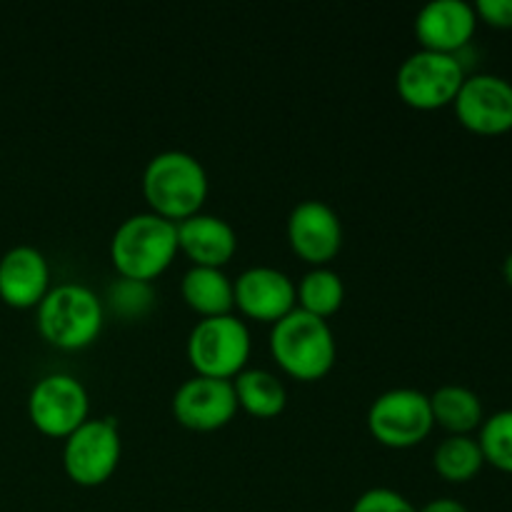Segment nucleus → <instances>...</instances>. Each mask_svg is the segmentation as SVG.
<instances>
[{
    "instance_id": "nucleus-1",
    "label": "nucleus",
    "mask_w": 512,
    "mask_h": 512,
    "mask_svg": "<svg viewBox=\"0 0 512 512\" xmlns=\"http://www.w3.org/2000/svg\"><path fill=\"white\" fill-rule=\"evenodd\" d=\"M143 193L153 213L180 223L203 208L208 173L195 155L185 150H163L145 165Z\"/></svg>"
},
{
    "instance_id": "nucleus-2",
    "label": "nucleus",
    "mask_w": 512,
    "mask_h": 512,
    "mask_svg": "<svg viewBox=\"0 0 512 512\" xmlns=\"http://www.w3.org/2000/svg\"><path fill=\"white\" fill-rule=\"evenodd\" d=\"M178 253V225L158 213H135L115 228L110 258L123 278L153 280Z\"/></svg>"
},
{
    "instance_id": "nucleus-3",
    "label": "nucleus",
    "mask_w": 512,
    "mask_h": 512,
    "mask_svg": "<svg viewBox=\"0 0 512 512\" xmlns=\"http://www.w3.org/2000/svg\"><path fill=\"white\" fill-rule=\"evenodd\" d=\"M270 350L290 375L300 380H318L335 363L333 328L320 315L293 308L273 323Z\"/></svg>"
},
{
    "instance_id": "nucleus-4",
    "label": "nucleus",
    "mask_w": 512,
    "mask_h": 512,
    "mask_svg": "<svg viewBox=\"0 0 512 512\" xmlns=\"http://www.w3.org/2000/svg\"><path fill=\"white\" fill-rule=\"evenodd\" d=\"M105 308L85 283H60L38 303V330L50 345L78 350L93 343L103 330Z\"/></svg>"
},
{
    "instance_id": "nucleus-5",
    "label": "nucleus",
    "mask_w": 512,
    "mask_h": 512,
    "mask_svg": "<svg viewBox=\"0 0 512 512\" xmlns=\"http://www.w3.org/2000/svg\"><path fill=\"white\" fill-rule=\"evenodd\" d=\"M248 355V325L230 313L198 320L188 335V360L198 375L230 380L245 370Z\"/></svg>"
},
{
    "instance_id": "nucleus-6",
    "label": "nucleus",
    "mask_w": 512,
    "mask_h": 512,
    "mask_svg": "<svg viewBox=\"0 0 512 512\" xmlns=\"http://www.w3.org/2000/svg\"><path fill=\"white\" fill-rule=\"evenodd\" d=\"M465 80V65L458 55L415 50L400 63L395 85L400 98L420 110H435L450 105Z\"/></svg>"
},
{
    "instance_id": "nucleus-7",
    "label": "nucleus",
    "mask_w": 512,
    "mask_h": 512,
    "mask_svg": "<svg viewBox=\"0 0 512 512\" xmlns=\"http://www.w3.org/2000/svg\"><path fill=\"white\" fill-rule=\"evenodd\" d=\"M433 423L430 395L415 388L385 390L368 410L370 433L390 448H408L420 443L433 430Z\"/></svg>"
},
{
    "instance_id": "nucleus-8",
    "label": "nucleus",
    "mask_w": 512,
    "mask_h": 512,
    "mask_svg": "<svg viewBox=\"0 0 512 512\" xmlns=\"http://www.w3.org/2000/svg\"><path fill=\"white\" fill-rule=\"evenodd\" d=\"M120 433L113 418L85 420L65 438L63 465L78 485H100L115 473L120 460Z\"/></svg>"
},
{
    "instance_id": "nucleus-9",
    "label": "nucleus",
    "mask_w": 512,
    "mask_h": 512,
    "mask_svg": "<svg viewBox=\"0 0 512 512\" xmlns=\"http://www.w3.org/2000/svg\"><path fill=\"white\" fill-rule=\"evenodd\" d=\"M88 390L68 373H50L33 385L28 413L35 428L53 438H68L88 420Z\"/></svg>"
},
{
    "instance_id": "nucleus-10",
    "label": "nucleus",
    "mask_w": 512,
    "mask_h": 512,
    "mask_svg": "<svg viewBox=\"0 0 512 512\" xmlns=\"http://www.w3.org/2000/svg\"><path fill=\"white\" fill-rule=\"evenodd\" d=\"M453 105L460 123L473 133L503 135L512 130V83L500 75H465Z\"/></svg>"
},
{
    "instance_id": "nucleus-11",
    "label": "nucleus",
    "mask_w": 512,
    "mask_h": 512,
    "mask_svg": "<svg viewBox=\"0 0 512 512\" xmlns=\"http://www.w3.org/2000/svg\"><path fill=\"white\" fill-rule=\"evenodd\" d=\"M238 410L233 380L195 375L180 383L173 395V413L185 428L215 430L233 420Z\"/></svg>"
},
{
    "instance_id": "nucleus-12",
    "label": "nucleus",
    "mask_w": 512,
    "mask_h": 512,
    "mask_svg": "<svg viewBox=\"0 0 512 512\" xmlns=\"http://www.w3.org/2000/svg\"><path fill=\"white\" fill-rule=\"evenodd\" d=\"M288 240L300 258L323 265L343 245V223L323 200H303L288 215Z\"/></svg>"
},
{
    "instance_id": "nucleus-13",
    "label": "nucleus",
    "mask_w": 512,
    "mask_h": 512,
    "mask_svg": "<svg viewBox=\"0 0 512 512\" xmlns=\"http://www.w3.org/2000/svg\"><path fill=\"white\" fill-rule=\"evenodd\" d=\"M478 15L465 0H430L415 15V35L425 50L458 55L475 35Z\"/></svg>"
},
{
    "instance_id": "nucleus-14",
    "label": "nucleus",
    "mask_w": 512,
    "mask_h": 512,
    "mask_svg": "<svg viewBox=\"0 0 512 512\" xmlns=\"http://www.w3.org/2000/svg\"><path fill=\"white\" fill-rule=\"evenodd\" d=\"M235 288V305L255 320H280L295 308V283L273 265H253L243 270Z\"/></svg>"
},
{
    "instance_id": "nucleus-15",
    "label": "nucleus",
    "mask_w": 512,
    "mask_h": 512,
    "mask_svg": "<svg viewBox=\"0 0 512 512\" xmlns=\"http://www.w3.org/2000/svg\"><path fill=\"white\" fill-rule=\"evenodd\" d=\"M50 290V265L33 245H15L0 258V298L13 308H33Z\"/></svg>"
},
{
    "instance_id": "nucleus-16",
    "label": "nucleus",
    "mask_w": 512,
    "mask_h": 512,
    "mask_svg": "<svg viewBox=\"0 0 512 512\" xmlns=\"http://www.w3.org/2000/svg\"><path fill=\"white\" fill-rule=\"evenodd\" d=\"M175 225H178V248L190 255L193 265L223 268L238 250L235 228L220 215L195 213Z\"/></svg>"
},
{
    "instance_id": "nucleus-17",
    "label": "nucleus",
    "mask_w": 512,
    "mask_h": 512,
    "mask_svg": "<svg viewBox=\"0 0 512 512\" xmlns=\"http://www.w3.org/2000/svg\"><path fill=\"white\" fill-rule=\"evenodd\" d=\"M185 303L193 310L203 313L205 318L210 315H225L235 305V288L233 280L223 273V268H208V265H193L183 275Z\"/></svg>"
},
{
    "instance_id": "nucleus-18",
    "label": "nucleus",
    "mask_w": 512,
    "mask_h": 512,
    "mask_svg": "<svg viewBox=\"0 0 512 512\" xmlns=\"http://www.w3.org/2000/svg\"><path fill=\"white\" fill-rule=\"evenodd\" d=\"M433 420H438L450 435H470L483 425V403L478 393L465 385H440L430 395Z\"/></svg>"
},
{
    "instance_id": "nucleus-19",
    "label": "nucleus",
    "mask_w": 512,
    "mask_h": 512,
    "mask_svg": "<svg viewBox=\"0 0 512 512\" xmlns=\"http://www.w3.org/2000/svg\"><path fill=\"white\" fill-rule=\"evenodd\" d=\"M233 388L238 405H243L248 413L258 415V418H273V415L283 413L285 403H288V390L280 383L278 375L263 368L240 370L233 380Z\"/></svg>"
},
{
    "instance_id": "nucleus-20",
    "label": "nucleus",
    "mask_w": 512,
    "mask_h": 512,
    "mask_svg": "<svg viewBox=\"0 0 512 512\" xmlns=\"http://www.w3.org/2000/svg\"><path fill=\"white\" fill-rule=\"evenodd\" d=\"M433 465L450 483H468L485 465L480 443L470 435H448L435 448Z\"/></svg>"
},
{
    "instance_id": "nucleus-21",
    "label": "nucleus",
    "mask_w": 512,
    "mask_h": 512,
    "mask_svg": "<svg viewBox=\"0 0 512 512\" xmlns=\"http://www.w3.org/2000/svg\"><path fill=\"white\" fill-rule=\"evenodd\" d=\"M295 293H298L300 308L313 315H320V318H328V315H333L343 305L345 285L335 270L325 268V265H315L313 270L303 275Z\"/></svg>"
},
{
    "instance_id": "nucleus-22",
    "label": "nucleus",
    "mask_w": 512,
    "mask_h": 512,
    "mask_svg": "<svg viewBox=\"0 0 512 512\" xmlns=\"http://www.w3.org/2000/svg\"><path fill=\"white\" fill-rule=\"evenodd\" d=\"M478 443L485 463L512 475V408L498 410L483 420Z\"/></svg>"
},
{
    "instance_id": "nucleus-23",
    "label": "nucleus",
    "mask_w": 512,
    "mask_h": 512,
    "mask_svg": "<svg viewBox=\"0 0 512 512\" xmlns=\"http://www.w3.org/2000/svg\"><path fill=\"white\" fill-rule=\"evenodd\" d=\"M105 300H108L110 310L123 320H138L155 305V290L148 280L123 278L120 275L108 288Z\"/></svg>"
},
{
    "instance_id": "nucleus-24",
    "label": "nucleus",
    "mask_w": 512,
    "mask_h": 512,
    "mask_svg": "<svg viewBox=\"0 0 512 512\" xmlns=\"http://www.w3.org/2000/svg\"><path fill=\"white\" fill-rule=\"evenodd\" d=\"M350 512H418L405 495L393 488H370L355 500Z\"/></svg>"
},
{
    "instance_id": "nucleus-25",
    "label": "nucleus",
    "mask_w": 512,
    "mask_h": 512,
    "mask_svg": "<svg viewBox=\"0 0 512 512\" xmlns=\"http://www.w3.org/2000/svg\"><path fill=\"white\" fill-rule=\"evenodd\" d=\"M473 8L478 20H485L493 28H512V0H478Z\"/></svg>"
},
{
    "instance_id": "nucleus-26",
    "label": "nucleus",
    "mask_w": 512,
    "mask_h": 512,
    "mask_svg": "<svg viewBox=\"0 0 512 512\" xmlns=\"http://www.w3.org/2000/svg\"><path fill=\"white\" fill-rule=\"evenodd\" d=\"M418 512H470L460 500L455 498H435L428 505H423Z\"/></svg>"
},
{
    "instance_id": "nucleus-27",
    "label": "nucleus",
    "mask_w": 512,
    "mask_h": 512,
    "mask_svg": "<svg viewBox=\"0 0 512 512\" xmlns=\"http://www.w3.org/2000/svg\"><path fill=\"white\" fill-rule=\"evenodd\" d=\"M503 275H505V280H508V285L512 288V253L508 255V258H505V263H503Z\"/></svg>"
}]
</instances>
